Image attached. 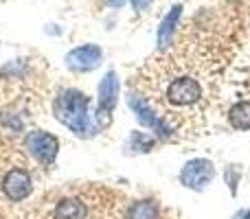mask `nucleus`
Wrapping results in <instances>:
<instances>
[{
	"instance_id": "obj_1",
	"label": "nucleus",
	"mask_w": 250,
	"mask_h": 219,
	"mask_svg": "<svg viewBox=\"0 0 250 219\" xmlns=\"http://www.w3.org/2000/svg\"><path fill=\"white\" fill-rule=\"evenodd\" d=\"M35 219H123V208L108 189L75 186L40 204Z\"/></svg>"
},
{
	"instance_id": "obj_2",
	"label": "nucleus",
	"mask_w": 250,
	"mask_h": 219,
	"mask_svg": "<svg viewBox=\"0 0 250 219\" xmlns=\"http://www.w3.org/2000/svg\"><path fill=\"white\" fill-rule=\"evenodd\" d=\"M88 105H90V99L83 92L66 88L57 95L53 112H55V119L73 134H77L79 138H90L95 134V125L90 123V116H88Z\"/></svg>"
},
{
	"instance_id": "obj_3",
	"label": "nucleus",
	"mask_w": 250,
	"mask_h": 219,
	"mask_svg": "<svg viewBox=\"0 0 250 219\" xmlns=\"http://www.w3.org/2000/svg\"><path fill=\"white\" fill-rule=\"evenodd\" d=\"M33 173L26 162V156L20 158L0 180V195L11 204H20L33 193Z\"/></svg>"
},
{
	"instance_id": "obj_4",
	"label": "nucleus",
	"mask_w": 250,
	"mask_h": 219,
	"mask_svg": "<svg viewBox=\"0 0 250 219\" xmlns=\"http://www.w3.org/2000/svg\"><path fill=\"white\" fill-rule=\"evenodd\" d=\"M22 147H24V154L31 156L38 164L53 167L57 151H60V138L55 134L46 132V129H33V132H29L24 136Z\"/></svg>"
},
{
	"instance_id": "obj_5",
	"label": "nucleus",
	"mask_w": 250,
	"mask_h": 219,
	"mask_svg": "<svg viewBox=\"0 0 250 219\" xmlns=\"http://www.w3.org/2000/svg\"><path fill=\"white\" fill-rule=\"evenodd\" d=\"M117 101H119V79L117 73L110 70L99 83V99H97V112H95L97 127L105 129L112 123V112L117 108Z\"/></svg>"
},
{
	"instance_id": "obj_6",
	"label": "nucleus",
	"mask_w": 250,
	"mask_h": 219,
	"mask_svg": "<svg viewBox=\"0 0 250 219\" xmlns=\"http://www.w3.org/2000/svg\"><path fill=\"white\" fill-rule=\"evenodd\" d=\"M215 178V164L207 158H193L182 167L180 182L191 191H204Z\"/></svg>"
},
{
	"instance_id": "obj_7",
	"label": "nucleus",
	"mask_w": 250,
	"mask_h": 219,
	"mask_svg": "<svg viewBox=\"0 0 250 219\" xmlns=\"http://www.w3.org/2000/svg\"><path fill=\"white\" fill-rule=\"evenodd\" d=\"M101 60H104V51L97 44H83L66 55V66L73 73H90L101 64Z\"/></svg>"
},
{
	"instance_id": "obj_8",
	"label": "nucleus",
	"mask_w": 250,
	"mask_h": 219,
	"mask_svg": "<svg viewBox=\"0 0 250 219\" xmlns=\"http://www.w3.org/2000/svg\"><path fill=\"white\" fill-rule=\"evenodd\" d=\"M180 16H182V7L176 4V7L163 18V22H160V26H158V48L160 51L171 46V40H173V33H176V29H178Z\"/></svg>"
},
{
	"instance_id": "obj_9",
	"label": "nucleus",
	"mask_w": 250,
	"mask_h": 219,
	"mask_svg": "<svg viewBox=\"0 0 250 219\" xmlns=\"http://www.w3.org/2000/svg\"><path fill=\"white\" fill-rule=\"evenodd\" d=\"M123 219H163L160 206L154 199H136L123 208Z\"/></svg>"
},
{
	"instance_id": "obj_10",
	"label": "nucleus",
	"mask_w": 250,
	"mask_h": 219,
	"mask_svg": "<svg viewBox=\"0 0 250 219\" xmlns=\"http://www.w3.org/2000/svg\"><path fill=\"white\" fill-rule=\"evenodd\" d=\"M229 125L237 132H250V101H239L229 110Z\"/></svg>"
},
{
	"instance_id": "obj_11",
	"label": "nucleus",
	"mask_w": 250,
	"mask_h": 219,
	"mask_svg": "<svg viewBox=\"0 0 250 219\" xmlns=\"http://www.w3.org/2000/svg\"><path fill=\"white\" fill-rule=\"evenodd\" d=\"M156 145V136H151V134H145V132H134L132 136H129V149L134 151H149L151 147Z\"/></svg>"
},
{
	"instance_id": "obj_12",
	"label": "nucleus",
	"mask_w": 250,
	"mask_h": 219,
	"mask_svg": "<svg viewBox=\"0 0 250 219\" xmlns=\"http://www.w3.org/2000/svg\"><path fill=\"white\" fill-rule=\"evenodd\" d=\"M239 178H242V169L237 167V164H230L229 167V173H226V180H229V186H230V191H237V182H239Z\"/></svg>"
},
{
	"instance_id": "obj_13",
	"label": "nucleus",
	"mask_w": 250,
	"mask_h": 219,
	"mask_svg": "<svg viewBox=\"0 0 250 219\" xmlns=\"http://www.w3.org/2000/svg\"><path fill=\"white\" fill-rule=\"evenodd\" d=\"M132 4L136 11H145V9L151 4V0H132Z\"/></svg>"
},
{
	"instance_id": "obj_14",
	"label": "nucleus",
	"mask_w": 250,
	"mask_h": 219,
	"mask_svg": "<svg viewBox=\"0 0 250 219\" xmlns=\"http://www.w3.org/2000/svg\"><path fill=\"white\" fill-rule=\"evenodd\" d=\"M125 0H105V4H110V7H123Z\"/></svg>"
},
{
	"instance_id": "obj_15",
	"label": "nucleus",
	"mask_w": 250,
	"mask_h": 219,
	"mask_svg": "<svg viewBox=\"0 0 250 219\" xmlns=\"http://www.w3.org/2000/svg\"><path fill=\"white\" fill-rule=\"evenodd\" d=\"M235 219H250V208H248V211L237 213V215H235Z\"/></svg>"
}]
</instances>
